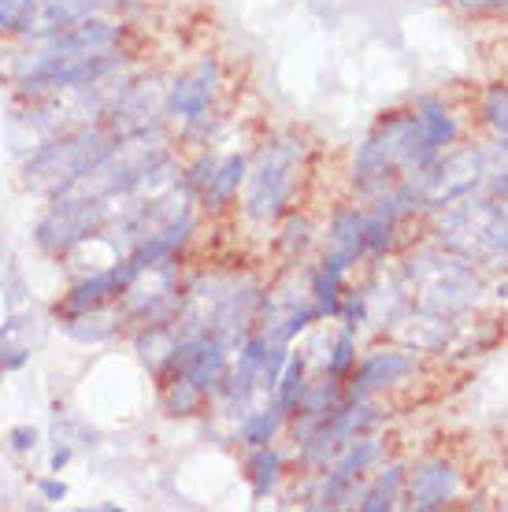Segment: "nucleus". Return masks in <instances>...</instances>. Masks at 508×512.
<instances>
[{
    "label": "nucleus",
    "instance_id": "obj_1",
    "mask_svg": "<svg viewBox=\"0 0 508 512\" xmlns=\"http://www.w3.org/2000/svg\"><path fill=\"white\" fill-rule=\"evenodd\" d=\"M115 141L119 138H112L108 127H78L75 134L41 141L38 149L26 156L23 182L34 193L60 197V193L75 190L78 182L112 153Z\"/></svg>",
    "mask_w": 508,
    "mask_h": 512
},
{
    "label": "nucleus",
    "instance_id": "obj_2",
    "mask_svg": "<svg viewBox=\"0 0 508 512\" xmlns=\"http://www.w3.org/2000/svg\"><path fill=\"white\" fill-rule=\"evenodd\" d=\"M308 145L297 134L267 141L256 167L249 171V193H245V216L256 223H271L290 208L293 193L301 186V167H305Z\"/></svg>",
    "mask_w": 508,
    "mask_h": 512
},
{
    "label": "nucleus",
    "instance_id": "obj_3",
    "mask_svg": "<svg viewBox=\"0 0 508 512\" xmlns=\"http://www.w3.org/2000/svg\"><path fill=\"white\" fill-rule=\"evenodd\" d=\"M108 223V197H93V193H60L56 205L41 216L34 227V242L49 256H64L75 245L89 242L93 234H101Z\"/></svg>",
    "mask_w": 508,
    "mask_h": 512
},
{
    "label": "nucleus",
    "instance_id": "obj_4",
    "mask_svg": "<svg viewBox=\"0 0 508 512\" xmlns=\"http://www.w3.org/2000/svg\"><path fill=\"white\" fill-rule=\"evenodd\" d=\"M412 138H416V116H405V112H397V116H390L386 123L371 130L368 141L353 156L356 190H375L394 175L397 167H408Z\"/></svg>",
    "mask_w": 508,
    "mask_h": 512
},
{
    "label": "nucleus",
    "instance_id": "obj_5",
    "mask_svg": "<svg viewBox=\"0 0 508 512\" xmlns=\"http://www.w3.org/2000/svg\"><path fill=\"white\" fill-rule=\"evenodd\" d=\"M442 242L468 256L508 260V212L501 205H464L442 223Z\"/></svg>",
    "mask_w": 508,
    "mask_h": 512
},
{
    "label": "nucleus",
    "instance_id": "obj_6",
    "mask_svg": "<svg viewBox=\"0 0 508 512\" xmlns=\"http://www.w3.org/2000/svg\"><path fill=\"white\" fill-rule=\"evenodd\" d=\"M416 116V138H412V153H408V167L423 171L427 164H434L445 153V145H453L457 138V119L445 108L438 97H423L412 108Z\"/></svg>",
    "mask_w": 508,
    "mask_h": 512
},
{
    "label": "nucleus",
    "instance_id": "obj_7",
    "mask_svg": "<svg viewBox=\"0 0 508 512\" xmlns=\"http://www.w3.org/2000/svg\"><path fill=\"white\" fill-rule=\"evenodd\" d=\"M134 275H138V264H134L130 256H127V260H119V264H112V268L93 271L89 279H82V282H75V286H71V294L64 297L60 316H64V320H71V316H82V312H89V308L108 305V301H115V297L127 290Z\"/></svg>",
    "mask_w": 508,
    "mask_h": 512
},
{
    "label": "nucleus",
    "instance_id": "obj_8",
    "mask_svg": "<svg viewBox=\"0 0 508 512\" xmlns=\"http://www.w3.org/2000/svg\"><path fill=\"white\" fill-rule=\"evenodd\" d=\"M216 86H219V64L216 60H204V64L193 67L190 75L175 78V86L164 97V112L171 119L197 123L208 112L212 97H216Z\"/></svg>",
    "mask_w": 508,
    "mask_h": 512
},
{
    "label": "nucleus",
    "instance_id": "obj_9",
    "mask_svg": "<svg viewBox=\"0 0 508 512\" xmlns=\"http://www.w3.org/2000/svg\"><path fill=\"white\" fill-rule=\"evenodd\" d=\"M379 457V438H368V435H356L349 446L342 449V457L334 464V472H327V483L319 490V505H327V509H338L342 501L353 498V483L360 475L368 472V464Z\"/></svg>",
    "mask_w": 508,
    "mask_h": 512
},
{
    "label": "nucleus",
    "instance_id": "obj_10",
    "mask_svg": "<svg viewBox=\"0 0 508 512\" xmlns=\"http://www.w3.org/2000/svg\"><path fill=\"white\" fill-rule=\"evenodd\" d=\"M460 490V475L453 472V464L445 461H423L416 464V472H412V509L420 512H431V509H445L449 501L457 498Z\"/></svg>",
    "mask_w": 508,
    "mask_h": 512
},
{
    "label": "nucleus",
    "instance_id": "obj_11",
    "mask_svg": "<svg viewBox=\"0 0 508 512\" xmlns=\"http://www.w3.org/2000/svg\"><path fill=\"white\" fill-rule=\"evenodd\" d=\"M368 249V238H364V216L356 208H342L338 216L331 219V234H327V256L323 264H331L345 275L356 260Z\"/></svg>",
    "mask_w": 508,
    "mask_h": 512
},
{
    "label": "nucleus",
    "instance_id": "obj_12",
    "mask_svg": "<svg viewBox=\"0 0 508 512\" xmlns=\"http://www.w3.org/2000/svg\"><path fill=\"white\" fill-rule=\"evenodd\" d=\"M38 338H41L38 316H30V312L12 316L8 323H0V368H4V372L23 368L26 360L34 357Z\"/></svg>",
    "mask_w": 508,
    "mask_h": 512
},
{
    "label": "nucleus",
    "instance_id": "obj_13",
    "mask_svg": "<svg viewBox=\"0 0 508 512\" xmlns=\"http://www.w3.org/2000/svg\"><path fill=\"white\" fill-rule=\"evenodd\" d=\"M412 372H416V357H408V353H371L356 372V394L405 383Z\"/></svg>",
    "mask_w": 508,
    "mask_h": 512
},
{
    "label": "nucleus",
    "instance_id": "obj_14",
    "mask_svg": "<svg viewBox=\"0 0 508 512\" xmlns=\"http://www.w3.org/2000/svg\"><path fill=\"white\" fill-rule=\"evenodd\" d=\"M245 179V160L242 156H227V160H219L216 167H212V175H208V182H204L201 190V201L204 208H223L230 205L234 197H238V186H242Z\"/></svg>",
    "mask_w": 508,
    "mask_h": 512
},
{
    "label": "nucleus",
    "instance_id": "obj_15",
    "mask_svg": "<svg viewBox=\"0 0 508 512\" xmlns=\"http://www.w3.org/2000/svg\"><path fill=\"white\" fill-rule=\"evenodd\" d=\"M175 342H178V334L171 323H141V334H138L141 364H145L149 372H164V368H171Z\"/></svg>",
    "mask_w": 508,
    "mask_h": 512
},
{
    "label": "nucleus",
    "instance_id": "obj_16",
    "mask_svg": "<svg viewBox=\"0 0 508 512\" xmlns=\"http://www.w3.org/2000/svg\"><path fill=\"white\" fill-rule=\"evenodd\" d=\"M119 331V312H108V308H89L82 316H71L64 320V334L75 338V342H86V346H97V342H108L112 334Z\"/></svg>",
    "mask_w": 508,
    "mask_h": 512
},
{
    "label": "nucleus",
    "instance_id": "obj_17",
    "mask_svg": "<svg viewBox=\"0 0 508 512\" xmlns=\"http://www.w3.org/2000/svg\"><path fill=\"white\" fill-rule=\"evenodd\" d=\"M112 0H41V23L45 26H71L82 19H93Z\"/></svg>",
    "mask_w": 508,
    "mask_h": 512
},
{
    "label": "nucleus",
    "instance_id": "obj_18",
    "mask_svg": "<svg viewBox=\"0 0 508 512\" xmlns=\"http://www.w3.org/2000/svg\"><path fill=\"white\" fill-rule=\"evenodd\" d=\"M305 390H308L305 357H290L286 360V368H282V375H279V383H275V401H279L282 416H293V412H297Z\"/></svg>",
    "mask_w": 508,
    "mask_h": 512
},
{
    "label": "nucleus",
    "instance_id": "obj_19",
    "mask_svg": "<svg viewBox=\"0 0 508 512\" xmlns=\"http://www.w3.org/2000/svg\"><path fill=\"white\" fill-rule=\"evenodd\" d=\"M312 305H316L319 320L342 312V271L331 264H319V271L312 275Z\"/></svg>",
    "mask_w": 508,
    "mask_h": 512
},
{
    "label": "nucleus",
    "instance_id": "obj_20",
    "mask_svg": "<svg viewBox=\"0 0 508 512\" xmlns=\"http://www.w3.org/2000/svg\"><path fill=\"white\" fill-rule=\"evenodd\" d=\"M282 472V457L271 446H253V457H249V487H253V498H267L275 483H279Z\"/></svg>",
    "mask_w": 508,
    "mask_h": 512
},
{
    "label": "nucleus",
    "instance_id": "obj_21",
    "mask_svg": "<svg viewBox=\"0 0 508 512\" xmlns=\"http://www.w3.org/2000/svg\"><path fill=\"white\" fill-rule=\"evenodd\" d=\"M401 483H405V468L401 464H390L386 472L371 483L368 490H364V498H360V509L364 512H386L394 509L397 494H401Z\"/></svg>",
    "mask_w": 508,
    "mask_h": 512
},
{
    "label": "nucleus",
    "instance_id": "obj_22",
    "mask_svg": "<svg viewBox=\"0 0 508 512\" xmlns=\"http://www.w3.org/2000/svg\"><path fill=\"white\" fill-rule=\"evenodd\" d=\"M279 423H282L279 401H271L264 409L249 412L242 420V442L245 446H267V442L275 438V431H279Z\"/></svg>",
    "mask_w": 508,
    "mask_h": 512
},
{
    "label": "nucleus",
    "instance_id": "obj_23",
    "mask_svg": "<svg viewBox=\"0 0 508 512\" xmlns=\"http://www.w3.org/2000/svg\"><path fill=\"white\" fill-rule=\"evenodd\" d=\"M38 15V0H0V34H34Z\"/></svg>",
    "mask_w": 508,
    "mask_h": 512
},
{
    "label": "nucleus",
    "instance_id": "obj_24",
    "mask_svg": "<svg viewBox=\"0 0 508 512\" xmlns=\"http://www.w3.org/2000/svg\"><path fill=\"white\" fill-rule=\"evenodd\" d=\"M494 156L501 160V164H490V156H486V186H490V193H497V197H505L508 201V138L497 141Z\"/></svg>",
    "mask_w": 508,
    "mask_h": 512
},
{
    "label": "nucleus",
    "instance_id": "obj_25",
    "mask_svg": "<svg viewBox=\"0 0 508 512\" xmlns=\"http://www.w3.org/2000/svg\"><path fill=\"white\" fill-rule=\"evenodd\" d=\"M353 360H356L353 327H345V331L338 334V342H334V353H331V364H327V375H334V379H342V375H349V368H353Z\"/></svg>",
    "mask_w": 508,
    "mask_h": 512
},
{
    "label": "nucleus",
    "instance_id": "obj_26",
    "mask_svg": "<svg viewBox=\"0 0 508 512\" xmlns=\"http://www.w3.org/2000/svg\"><path fill=\"white\" fill-rule=\"evenodd\" d=\"M483 112H486V123H490V127H497L508 138V90H501V86H497V90L486 93Z\"/></svg>",
    "mask_w": 508,
    "mask_h": 512
},
{
    "label": "nucleus",
    "instance_id": "obj_27",
    "mask_svg": "<svg viewBox=\"0 0 508 512\" xmlns=\"http://www.w3.org/2000/svg\"><path fill=\"white\" fill-rule=\"evenodd\" d=\"M293 245H297V249H305V245H308V219L305 216H290V219H286L282 249H286V253H293Z\"/></svg>",
    "mask_w": 508,
    "mask_h": 512
},
{
    "label": "nucleus",
    "instance_id": "obj_28",
    "mask_svg": "<svg viewBox=\"0 0 508 512\" xmlns=\"http://www.w3.org/2000/svg\"><path fill=\"white\" fill-rule=\"evenodd\" d=\"M38 431H34V427H12V431H8V442H12V449L15 453H30V449L38 446Z\"/></svg>",
    "mask_w": 508,
    "mask_h": 512
},
{
    "label": "nucleus",
    "instance_id": "obj_29",
    "mask_svg": "<svg viewBox=\"0 0 508 512\" xmlns=\"http://www.w3.org/2000/svg\"><path fill=\"white\" fill-rule=\"evenodd\" d=\"M38 490H41V498H45V501L67 498V483H60V479H41Z\"/></svg>",
    "mask_w": 508,
    "mask_h": 512
},
{
    "label": "nucleus",
    "instance_id": "obj_30",
    "mask_svg": "<svg viewBox=\"0 0 508 512\" xmlns=\"http://www.w3.org/2000/svg\"><path fill=\"white\" fill-rule=\"evenodd\" d=\"M460 8H468V12H486V8H501L508 0H457Z\"/></svg>",
    "mask_w": 508,
    "mask_h": 512
},
{
    "label": "nucleus",
    "instance_id": "obj_31",
    "mask_svg": "<svg viewBox=\"0 0 508 512\" xmlns=\"http://www.w3.org/2000/svg\"><path fill=\"white\" fill-rule=\"evenodd\" d=\"M505 509H508V501H505Z\"/></svg>",
    "mask_w": 508,
    "mask_h": 512
}]
</instances>
